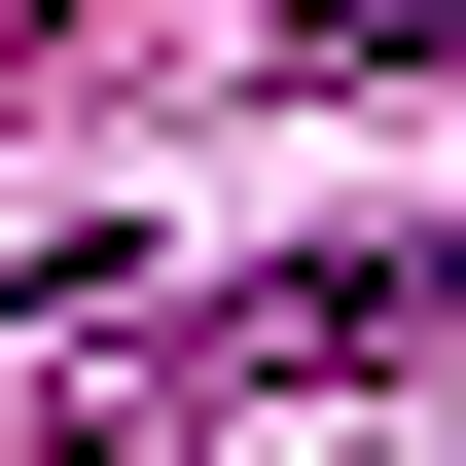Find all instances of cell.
I'll return each mask as SVG.
<instances>
[{
	"mask_svg": "<svg viewBox=\"0 0 466 466\" xmlns=\"http://www.w3.org/2000/svg\"><path fill=\"white\" fill-rule=\"evenodd\" d=\"M251 359H288V395H359V359H466V216H431V251H323V288H251Z\"/></svg>",
	"mask_w": 466,
	"mask_h": 466,
	"instance_id": "6da1fadb",
	"label": "cell"
},
{
	"mask_svg": "<svg viewBox=\"0 0 466 466\" xmlns=\"http://www.w3.org/2000/svg\"><path fill=\"white\" fill-rule=\"evenodd\" d=\"M323 72H466V0H323Z\"/></svg>",
	"mask_w": 466,
	"mask_h": 466,
	"instance_id": "7a4b0ae2",
	"label": "cell"
}]
</instances>
